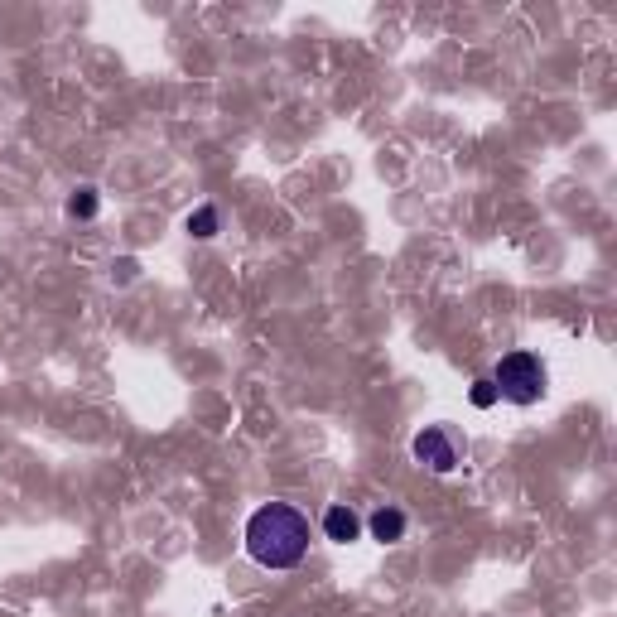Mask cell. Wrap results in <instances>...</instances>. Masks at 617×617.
<instances>
[{
  "label": "cell",
  "mask_w": 617,
  "mask_h": 617,
  "mask_svg": "<svg viewBox=\"0 0 617 617\" xmlns=\"http://www.w3.org/2000/svg\"><path fill=\"white\" fill-rule=\"evenodd\" d=\"M309 516L290 502H266V507L251 511L246 521V555L261 564V569H295L309 555Z\"/></svg>",
  "instance_id": "1"
},
{
  "label": "cell",
  "mask_w": 617,
  "mask_h": 617,
  "mask_svg": "<svg viewBox=\"0 0 617 617\" xmlns=\"http://www.w3.org/2000/svg\"><path fill=\"white\" fill-rule=\"evenodd\" d=\"M492 386H497V396L511 405H536V401H545V391H550V372H545V362H540L536 352L516 348L497 362Z\"/></svg>",
  "instance_id": "2"
},
{
  "label": "cell",
  "mask_w": 617,
  "mask_h": 617,
  "mask_svg": "<svg viewBox=\"0 0 617 617\" xmlns=\"http://www.w3.org/2000/svg\"><path fill=\"white\" fill-rule=\"evenodd\" d=\"M410 454H415L420 468H430V473H439V478H449L458 463L468 458V439H463L454 425H425V430L410 439Z\"/></svg>",
  "instance_id": "3"
},
{
  "label": "cell",
  "mask_w": 617,
  "mask_h": 617,
  "mask_svg": "<svg viewBox=\"0 0 617 617\" xmlns=\"http://www.w3.org/2000/svg\"><path fill=\"white\" fill-rule=\"evenodd\" d=\"M367 531H372V540H381V545H396V540H405V531H410V516H405L401 507H376L372 516H367Z\"/></svg>",
  "instance_id": "4"
},
{
  "label": "cell",
  "mask_w": 617,
  "mask_h": 617,
  "mask_svg": "<svg viewBox=\"0 0 617 617\" xmlns=\"http://www.w3.org/2000/svg\"><path fill=\"white\" fill-rule=\"evenodd\" d=\"M323 536L338 540V545H352V540L362 536V516H357L352 507H343V502H338V507H328V511H323Z\"/></svg>",
  "instance_id": "5"
},
{
  "label": "cell",
  "mask_w": 617,
  "mask_h": 617,
  "mask_svg": "<svg viewBox=\"0 0 617 617\" xmlns=\"http://www.w3.org/2000/svg\"><path fill=\"white\" fill-rule=\"evenodd\" d=\"M102 213V193L92 184H82L73 198H68V217H78V222H92V217Z\"/></svg>",
  "instance_id": "6"
},
{
  "label": "cell",
  "mask_w": 617,
  "mask_h": 617,
  "mask_svg": "<svg viewBox=\"0 0 617 617\" xmlns=\"http://www.w3.org/2000/svg\"><path fill=\"white\" fill-rule=\"evenodd\" d=\"M188 237H198V242L217 237V208H213V203H203V208H193V213H188Z\"/></svg>",
  "instance_id": "7"
},
{
  "label": "cell",
  "mask_w": 617,
  "mask_h": 617,
  "mask_svg": "<svg viewBox=\"0 0 617 617\" xmlns=\"http://www.w3.org/2000/svg\"><path fill=\"white\" fill-rule=\"evenodd\" d=\"M468 401L478 405V410H492V405L502 401V396H497V386H492V376H483V381H473V391H468Z\"/></svg>",
  "instance_id": "8"
},
{
  "label": "cell",
  "mask_w": 617,
  "mask_h": 617,
  "mask_svg": "<svg viewBox=\"0 0 617 617\" xmlns=\"http://www.w3.org/2000/svg\"><path fill=\"white\" fill-rule=\"evenodd\" d=\"M135 275V261H116V280H131Z\"/></svg>",
  "instance_id": "9"
}]
</instances>
